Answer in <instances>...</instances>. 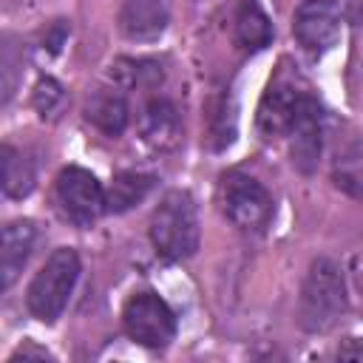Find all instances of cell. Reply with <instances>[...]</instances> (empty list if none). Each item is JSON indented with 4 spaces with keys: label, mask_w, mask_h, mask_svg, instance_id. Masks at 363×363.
Instances as JSON below:
<instances>
[{
    "label": "cell",
    "mask_w": 363,
    "mask_h": 363,
    "mask_svg": "<svg viewBox=\"0 0 363 363\" xmlns=\"http://www.w3.org/2000/svg\"><path fill=\"white\" fill-rule=\"evenodd\" d=\"M349 309L343 269L335 258H315L303 275L298 295V326L309 335H323L337 326Z\"/></svg>",
    "instance_id": "cell-1"
},
{
    "label": "cell",
    "mask_w": 363,
    "mask_h": 363,
    "mask_svg": "<svg viewBox=\"0 0 363 363\" xmlns=\"http://www.w3.org/2000/svg\"><path fill=\"white\" fill-rule=\"evenodd\" d=\"M150 241L167 261H184L199 250V216L187 190H170L150 216Z\"/></svg>",
    "instance_id": "cell-2"
},
{
    "label": "cell",
    "mask_w": 363,
    "mask_h": 363,
    "mask_svg": "<svg viewBox=\"0 0 363 363\" xmlns=\"http://www.w3.org/2000/svg\"><path fill=\"white\" fill-rule=\"evenodd\" d=\"M79 269H82L79 255L71 247L54 250L28 284V292H26L28 312L43 323H54L71 301V292L79 281Z\"/></svg>",
    "instance_id": "cell-3"
},
{
    "label": "cell",
    "mask_w": 363,
    "mask_h": 363,
    "mask_svg": "<svg viewBox=\"0 0 363 363\" xmlns=\"http://www.w3.org/2000/svg\"><path fill=\"white\" fill-rule=\"evenodd\" d=\"M125 335L147 349H162L176 335V315L156 292H136L122 309Z\"/></svg>",
    "instance_id": "cell-4"
},
{
    "label": "cell",
    "mask_w": 363,
    "mask_h": 363,
    "mask_svg": "<svg viewBox=\"0 0 363 363\" xmlns=\"http://www.w3.org/2000/svg\"><path fill=\"white\" fill-rule=\"evenodd\" d=\"M224 216L238 230H261L272 216V196L267 187L247 173H227L221 182Z\"/></svg>",
    "instance_id": "cell-5"
},
{
    "label": "cell",
    "mask_w": 363,
    "mask_h": 363,
    "mask_svg": "<svg viewBox=\"0 0 363 363\" xmlns=\"http://www.w3.org/2000/svg\"><path fill=\"white\" fill-rule=\"evenodd\" d=\"M57 201H60L62 213L79 227H91L108 210V196H105L102 184L85 167L60 170V176H57Z\"/></svg>",
    "instance_id": "cell-6"
},
{
    "label": "cell",
    "mask_w": 363,
    "mask_h": 363,
    "mask_svg": "<svg viewBox=\"0 0 363 363\" xmlns=\"http://www.w3.org/2000/svg\"><path fill=\"white\" fill-rule=\"evenodd\" d=\"M343 11L335 0H303L292 17V34L309 54L329 51L340 37Z\"/></svg>",
    "instance_id": "cell-7"
},
{
    "label": "cell",
    "mask_w": 363,
    "mask_h": 363,
    "mask_svg": "<svg viewBox=\"0 0 363 363\" xmlns=\"http://www.w3.org/2000/svg\"><path fill=\"white\" fill-rule=\"evenodd\" d=\"M320 150H323V108L318 105V99L303 94L289 128V156L295 170L312 173L320 162Z\"/></svg>",
    "instance_id": "cell-8"
},
{
    "label": "cell",
    "mask_w": 363,
    "mask_h": 363,
    "mask_svg": "<svg viewBox=\"0 0 363 363\" xmlns=\"http://www.w3.org/2000/svg\"><path fill=\"white\" fill-rule=\"evenodd\" d=\"M170 23L167 0H122L119 31L133 43H153Z\"/></svg>",
    "instance_id": "cell-9"
},
{
    "label": "cell",
    "mask_w": 363,
    "mask_h": 363,
    "mask_svg": "<svg viewBox=\"0 0 363 363\" xmlns=\"http://www.w3.org/2000/svg\"><path fill=\"white\" fill-rule=\"evenodd\" d=\"M301 91H295L292 85H269L267 94L261 96L258 102V111H255V125L258 130L272 139V136H281V133H289L292 128V119H295V111L301 105Z\"/></svg>",
    "instance_id": "cell-10"
},
{
    "label": "cell",
    "mask_w": 363,
    "mask_h": 363,
    "mask_svg": "<svg viewBox=\"0 0 363 363\" xmlns=\"http://www.w3.org/2000/svg\"><path fill=\"white\" fill-rule=\"evenodd\" d=\"M37 241V227L31 221H9L3 227V238H0V286L9 289L17 275L23 272L31 250Z\"/></svg>",
    "instance_id": "cell-11"
},
{
    "label": "cell",
    "mask_w": 363,
    "mask_h": 363,
    "mask_svg": "<svg viewBox=\"0 0 363 363\" xmlns=\"http://www.w3.org/2000/svg\"><path fill=\"white\" fill-rule=\"evenodd\" d=\"M139 133L153 147H173L179 139V113L173 102L162 96L147 99L139 113Z\"/></svg>",
    "instance_id": "cell-12"
},
{
    "label": "cell",
    "mask_w": 363,
    "mask_h": 363,
    "mask_svg": "<svg viewBox=\"0 0 363 363\" xmlns=\"http://www.w3.org/2000/svg\"><path fill=\"white\" fill-rule=\"evenodd\" d=\"M85 116L108 136H119L130 122L128 102L116 91H96L85 105Z\"/></svg>",
    "instance_id": "cell-13"
},
{
    "label": "cell",
    "mask_w": 363,
    "mask_h": 363,
    "mask_svg": "<svg viewBox=\"0 0 363 363\" xmlns=\"http://www.w3.org/2000/svg\"><path fill=\"white\" fill-rule=\"evenodd\" d=\"M332 182L349 196H363V139H346L332 159Z\"/></svg>",
    "instance_id": "cell-14"
},
{
    "label": "cell",
    "mask_w": 363,
    "mask_h": 363,
    "mask_svg": "<svg viewBox=\"0 0 363 363\" xmlns=\"http://www.w3.org/2000/svg\"><path fill=\"white\" fill-rule=\"evenodd\" d=\"M272 23L267 17V11L261 9L258 0H241L238 3V11H235V40L244 45V48H264L272 43Z\"/></svg>",
    "instance_id": "cell-15"
},
{
    "label": "cell",
    "mask_w": 363,
    "mask_h": 363,
    "mask_svg": "<svg viewBox=\"0 0 363 363\" xmlns=\"http://www.w3.org/2000/svg\"><path fill=\"white\" fill-rule=\"evenodd\" d=\"M0 156H3L0 159L3 162V193L9 199H26L34 190V182H37L34 162L11 145H3Z\"/></svg>",
    "instance_id": "cell-16"
},
{
    "label": "cell",
    "mask_w": 363,
    "mask_h": 363,
    "mask_svg": "<svg viewBox=\"0 0 363 363\" xmlns=\"http://www.w3.org/2000/svg\"><path fill=\"white\" fill-rule=\"evenodd\" d=\"M153 187V176L147 173H136V170H125L119 176H113V184L105 190L108 196V210L111 213H125L133 204H139Z\"/></svg>",
    "instance_id": "cell-17"
},
{
    "label": "cell",
    "mask_w": 363,
    "mask_h": 363,
    "mask_svg": "<svg viewBox=\"0 0 363 363\" xmlns=\"http://www.w3.org/2000/svg\"><path fill=\"white\" fill-rule=\"evenodd\" d=\"M233 139H235V105L230 94H221L213 102V113H210V142L216 150H221Z\"/></svg>",
    "instance_id": "cell-18"
},
{
    "label": "cell",
    "mask_w": 363,
    "mask_h": 363,
    "mask_svg": "<svg viewBox=\"0 0 363 363\" xmlns=\"http://www.w3.org/2000/svg\"><path fill=\"white\" fill-rule=\"evenodd\" d=\"M31 102H34V108H37V113H40L43 119H54L57 111H60L62 102H65V88H62L54 77H43V79L34 85Z\"/></svg>",
    "instance_id": "cell-19"
},
{
    "label": "cell",
    "mask_w": 363,
    "mask_h": 363,
    "mask_svg": "<svg viewBox=\"0 0 363 363\" xmlns=\"http://www.w3.org/2000/svg\"><path fill=\"white\" fill-rule=\"evenodd\" d=\"M128 68H122V62L116 65V77L122 85L133 88V85H153L162 79V65L150 62V60H125Z\"/></svg>",
    "instance_id": "cell-20"
},
{
    "label": "cell",
    "mask_w": 363,
    "mask_h": 363,
    "mask_svg": "<svg viewBox=\"0 0 363 363\" xmlns=\"http://www.w3.org/2000/svg\"><path fill=\"white\" fill-rule=\"evenodd\" d=\"M28 357H37V360H48L51 354H48L45 349H20V352H14V354L9 357V363H17V360H28Z\"/></svg>",
    "instance_id": "cell-21"
},
{
    "label": "cell",
    "mask_w": 363,
    "mask_h": 363,
    "mask_svg": "<svg viewBox=\"0 0 363 363\" xmlns=\"http://www.w3.org/2000/svg\"><path fill=\"white\" fill-rule=\"evenodd\" d=\"M343 14L352 23H363V0H346L343 3Z\"/></svg>",
    "instance_id": "cell-22"
}]
</instances>
